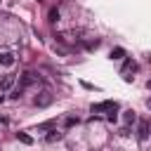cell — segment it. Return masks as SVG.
Masks as SVG:
<instances>
[{
	"mask_svg": "<svg viewBox=\"0 0 151 151\" xmlns=\"http://www.w3.org/2000/svg\"><path fill=\"white\" fill-rule=\"evenodd\" d=\"M101 111H109V113H106V118H109V120H116L118 104H116V101H111V99H106V101H101V104H92V113H101Z\"/></svg>",
	"mask_w": 151,
	"mask_h": 151,
	"instance_id": "obj_1",
	"label": "cell"
},
{
	"mask_svg": "<svg viewBox=\"0 0 151 151\" xmlns=\"http://www.w3.org/2000/svg\"><path fill=\"white\" fill-rule=\"evenodd\" d=\"M38 80H40V78H38V73H35V71H24V73H21V83H19V85H21V87H28V85H33V83H38Z\"/></svg>",
	"mask_w": 151,
	"mask_h": 151,
	"instance_id": "obj_2",
	"label": "cell"
},
{
	"mask_svg": "<svg viewBox=\"0 0 151 151\" xmlns=\"http://www.w3.org/2000/svg\"><path fill=\"white\" fill-rule=\"evenodd\" d=\"M14 80H17L14 73H5V76H0V90H9V87L14 85Z\"/></svg>",
	"mask_w": 151,
	"mask_h": 151,
	"instance_id": "obj_3",
	"label": "cell"
},
{
	"mask_svg": "<svg viewBox=\"0 0 151 151\" xmlns=\"http://www.w3.org/2000/svg\"><path fill=\"white\" fill-rule=\"evenodd\" d=\"M137 137H139L142 142H146V137H149V123H146V120H139V130H137Z\"/></svg>",
	"mask_w": 151,
	"mask_h": 151,
	"instance_id": "obj_4",
	"label": "cell"
},
{
	"mask_svg": "<svg viewBox=\"0 0 151 151\" xmlns=\"http://www.w3.org/2000/svg\"><path fill=\"white\" fill-rule=\"evenodd\" d=\"M50 101H52V94H50L47 90H45V92H40V97H35V104H38V106H47Z\"/></svg>",
	"mask_w": 151,
	"mask_h": 151,
	"instance_id": "obj_5",
	"label": "cell"
},
{
	"mask_svg": "<svg viewBox=\"0 0 151 151\" xmlns=\"http://www.w3.org/2000/svg\"><path fill=\"white\" fill-rule=\"evenodd\" d=\"M0 64H2V66H12V64H14V54H12V52H2V54H0Z\"/></svg>",
	"mask_w": 151,
	"mask_h": 151,
	"instance_id": "obj_6",
	"label": "cell"
},
{
	"mask_svg": "<svg viewBox=\"0 0 151 151\" xmlns=\"http://www.w3.org/2000/svg\"><path fill=\"white\" fill-rule=\"evenodd\" d=\"M134 68H137V64H134V61H132V59H125V64H123V68H120V73H123V76H125V73H127V71H134Z\"/></svg>",
	"mask_w": 151,
	"mask_h": 151,
	"instance_id": "obj_7",
	"label": "cell"
},
{
	"mask_svg": "<svg viewBox=\"0 0 151 151\" xmlns=\"http://www.w3.org/2000/svg\"><path fill=\"white\" fill-rule=\"evenodd\" d=\"M59 139H61V132H59V130H52V132L45 137V142H59Z\"/></svg>",
	"mask_w": 151,
	"mask_h": 151,
	"instance_id": "obj_8",
	"label": "cell"
},
{
	"mask_svg": "<svg viewBox=\"0 0 151 151\" xmlns=\"http://www.w3.org/2000/svg\"><path fill=\"white\" fill-rule=\"evenodd\" d=\"M59 14H61V12H59L57 7H52V9H50V14H47V19L54 24V21H59Z\"/></svg>",
	"mask_w": 151,
	"mask_h": 151,
	"instance_id": "obj_9",
	"label": "cell"
},
{
	"mask_svg": "<svg viewBox=\"0 0 151 151\" xmlns=\"http://www.w3.org/2000/svg\"><path fill=\"white\" fill-rule=\"evenodd\" d=\"M123 57H125V50H123V47L111 50V59H123Z\"/></svg>",
	"mask_w": 151,
	"mask_h": 151,
	"instance_id": "obj_10",
	"label": "cell"
},
{
	"mask_svg": "<svg viewBox=\"0 0 151 151\" xmlns=\"http://www.w3.org/2000/svg\"><path fill=\"white\" fill-rule=\"evenodd\" d=\"M134 120H137V116H134V111H127V113H125V123H127V125H132Z\"/></svg>",
	"mask_w": 151,
	"mask_h": 151,
	"instance_id": "obj_11",
	"label": "cell"
},
{
	"mask_svg": "<svg viewBox=\"0 0 151 151\" xmlns=\"http://www.w3.org/2000/svg\"><path fill=\"white\" fill-rule=\"evenodd\" d=\"M17 137H19V139H21V142H24V144H33V139H31V137H28V134H26V132H19V134H17Z\"/></svg>",
	"mask_w": 151,
	"mask_h": 151,
	"instance_id": "obj_12",
	"label": "cell"
},
{
	"mask_svg": "<svg viewBox=\"0 0 151 151\" xmlns=\"http://www.w3.org/2000/svg\"><path fill=\"white\" fill-rule=\"evenodd\" d=\"M66 125H68V127H71V125H78V116H68V118H66Z\"/></svg>",
	"mask_w": 151,
	"mask_h": 151,
	"instance_id": "obj_13",
	"label": "cell"
}]
</instances>
